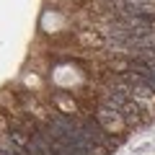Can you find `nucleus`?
Segmentation results:
<instances>
[{
    "label": "nucleus",
    "instance_id": "nucleus-1",
    "mask_svg": "<svg viewBox=\"0 0 155 155\" xmlns=\"http://www.w3.org/2000/svg\"><path fill=\"white\" fill-rule=\"evenodd\" d=\"M93 116H96V122L101 124V127L106 129V132H111V134H124V122H122V116L116 114V111H109V109H96L93 111Z\"/></svg>",
    "mask_w": 155,
    "mask_h": 155
},
{
    "label": "nucleus",
    "instance_id": "nucleus-2",
    "mask_svg": "<svg viewBox=\"0 0 155 155\" xmlns=\"http://www.w3.org/2000/svg\"><path fill=\"white\" fill-rule=\"evenodd\" d=\"M49 101L54 104V111H62V114H80V109H78V101L72 98L70 91L54 88V91L49 93Z\"/></svg>",
    "mask_w": 155,
    "mask_h": 155
}]
</instances>
